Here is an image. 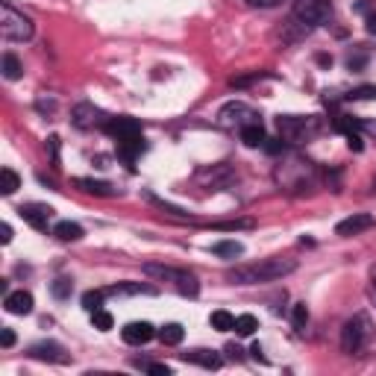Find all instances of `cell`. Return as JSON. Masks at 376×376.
Returning a JSON list of instances; mask_svg holds the SVG:
<instances>
[{
	"instance_id": "cell-30",
	"label": "cell",
	"mask_w": 376,
	"mask_h": 376,
	"mask_svg": "<svg viewBox=\"0 0 376 376\" xmlns=\"http://www.w3.org/2000/svg\"><path fill=\"white\" fill-rule=\"evenodd\" d=\"M291 323H294V329H306V323H308V308H306V303H297L291 308Z\"/></svg>"
},
{
	"instance_id": "cell-7",
	"label": "cell",
	"mask_w": 376,
	"mask_h": 376,
	"mask_svg": "<svg viewBox=\"0 0 376 376\" xmlns=\"http://www.w3.org/2000/svg\"><path fill=\"white\" fill-rule=\"evenodd\" d=\"M220 127H235V129H245L247 124H259V115L247 103H230L220 109Z\"/></svg>"
},
{
	"instance_id": "cell-34",
	"label": "cell",
	"mask_w": 376,
	"mask_h": 376,
	"mask_svg": "<svg viewBox=\"0 0 376 376\" xmlns=\"http://www.w3.org/2000/svg\"><path fill=\"white\" fill-rule=\"evenodd\" d=\"M48 150H50V165L59 168V136H50L48 139Z\"/></svg>"
},
{
	"instance_id": "cell-21",
	"label": "cell",
	"mask_w": 376,
	"mask_h": 376,
	"mask_svg": "<svg viewBox=\"0 0 376 376\" xmlns=\"http://www.w3.org/2000/svg\"><path fill=\"white\" fill-rule=\"evenodd\" d=\"M212 253H215V256H230V259H235V256L245 253V247H241V241L227 238V241H215V245H212Z\"/></svg>"
},
{
	"instance_id": "cell-37",
	"label": "cell",
	"mask_w": 376,
	"mask_h": 376,
	"mask_svg": "<svg viewBox=\"0 0 376 376\" xmlns=\"http://www.w3.org/2000/svg\"><path fill=\"white\" fill-rule=\"evenodd\" d=\"M147 370H150L153 376H171V367H168V365H147Z\"/></svg>"
},
{
	"instance_id": "cell-41",
	"label": "cell",
	"mask_w": 376,
	"mask_h": 376,
	"mask_svg": "<svg viewBox=\"0 0 376 376\" xmlns=\"http://www.w3.org/2000/svg\"><path fill=\"white\" fill-rule=\"evenodd\" d=\"M0 241H4V245H9V241H12V227L9 224L0 227Z\"/></svg>"
},
{
	"instance_id": "cell-11",
	"label": "cell",
	"mask_w": 376,
	"mask_h": 376,
	"mask_svg": "<svg viewBox=\"0 0 376 376\" xmlns=\"http://www.w3.org/2000/svg\"><path fill=\"white\" fill-rule=\"evenodd\" d=\"M373 227H376V217L367 215V212H359V215L344 217L341 224L335 227V232H338L341 238H350V235H362V232H367V230H373Z\"/></svg>"
},
{
	"instance_id": "cell-13",
	"label": "cell",
	"mask_w": 376,
	"mask_h": 376,
	"mask_svg": "<svg viewBox=\"0 0 376 376\" xmlns=\"http://www.w3.org/2000/svg\"><path fill=\"white\" fill-rule=\"evenodd\" d=\"M153 335H159V333H156V329H153V323H147V321H132V323H127V326L121 329V338H124L127 344H132V347L147 344Z\"/></svg>"
},
{
	"instance_id": "cell-16",
	"label": "cell",
	"mask_w": 376,
	"mask_h": 376,
	"mask_svg": "<svg viewBox=\"0 0 376 376\" xmlns=\"http://www.w3.org/2000/svg\"><path fill=\"white\" fill-rule=\"evenodd\" d=\"M74 186L85 194H97V197H115L118 188H112L109 183H100V180H85V176H80V180H74Z\"/></svg>"
},
{
	"instance_id": "cell-18",
	"label": "cell",
	"mask_w": 376,
	"mask_h": 376,
	"mask_svg": "<svg viewBox=\"0 0 376 376\" xmlns=\"http://www.w3.org/2000/svg\"><path fill=\"white\" fill-rule=\"evenodd\" d=\"M109 294H156L153 285H141V282H118L112 289H106V297Z\"/></svg>"
},
{
	"instance_id": "cell-35",
	"label": "cell",
	"mask_w": 376,
	"mask_h": 376,
	"mask_svg": "<svg viewBox=\"0 0 376 376\" xmlns=\"http://www.w3.org/2000/svg\"><path fill=\"white\" fill-rule=\"evenodd\" d=\"M347 144H350V150H356V153L362 150V136H359L356 129H350V132H347Z\"/></svg>"
},
{
	"instance_id": "cell-26",
	"label": "cell",
	"mask_w": 376,
	"mask_h": 376,
	"mask_svg": "<svg viewBox=\"0 0 376 376\" xmlns=\"http://www.w3.org/2000/svg\"><path fill=\"white\" fill-rule=\"evenodd\" d=\"M141 150H144V139H132V141H121V144H118V153H121L127 162L136 159Z\"/></svg>"
},
{
	"instance_id": "cell-19",
	"label": "cell",
	"mask_w": 376,
	"mask_h": 376,
	"mask_svg": "<svg viewBox=\"0 0 376 376\" xmlns=\"http://www.w3.org/2000/svg\"><path fill=\"white\" fill-rule=\"evenodd\" d=\"M53 235L59 241H80L82 238V227L80 224H71V220H59V224L53 227Z\"/></svg>"
},
{
	"instance_id": "cell-22",
	"label": "cell",
	"mask_w": 376,
	"mask_h": 376,
	"mask_svg": "<svg viewBox=\"0 0 376 376\" xmlns=\"http://www.w3.org/2000/svg\"><path fill=\"white\" fill-rule=\"evenodd\" d=\"M241 132V141H245L247 147H259L264 144V129H262V121L259 124H247L245 129H238Z\"/></svg>"
},
{
	"instance_id": "cell-40",
	"label": "cell",
	"mask_w": 376,
	"mask_h": 376,
	"mask_svg": "<svg viewBox=\"0 0 376 376\" xmlns=\"http://www.w3.org/2000/svg\"><path fill=\"white\" fill-rule=\"evenodd\" d=\"M365 27H367L370 36H376V12H370V15L365 18Z\"/></svg>"
},
{
	"instance_id": "cell-25",
	"label": "cell",
	"mask_w": 376,
	"mask_h": 376,
	"mask_svg": "<svg viewBox=\"0 0 376 376\" xmlns=\"http://www.w3.org/2000/svg\"><path fill=\"white\" fill-rule=\"evenodd\" d=\"M259 329V321L253 318V315H241V318H235V333L241 335V338H250L253 333Z\"/></svg>"
},
{
	"instance_id": "cell-42",
	"label": "cell",
	"mask_w": 376,
	"mask_h": 376,
	"mask_svg": "<svg viewBox=\"0 0 376 376\" xmlns=\"http://www.w3.org/2000/svg\"><path fill=\"white\" fill-rule=\"evenodd\" d=\"M250 353H253V359L264 362V356H262V347H259V344H253V347H250Z\"/></svg>"
},
{
	"instance_id": "cell-20",
	"label": "cell",
	"mask_w": 376,
	"mask_h": 376,
	"mask_svg": "<svg viewBox=\"0 0 376 376\" xmlns=\"http://www.w3.org/2000/svg\"><path fill=\"white\" fill-rule=\"evenodd\" d=\"M18 188H21V176H18L12 168H4V171H0V194H4V197H12Z\"/></svg>"
},
{
	"instance_id": "cell-38",
	"label": "cell",
	"mask_w": 376,
	"mask_h": 376,
	"mask_svg": "<svg viewBox=\"0 0 376 376\" xmlns=\"http://www.w3.org/2000/svg\"><path fill=\"white\" fill-rule=\"evenodd\" d=\"M0 344H4V347H12V344H15V333H12L9 326L4 329V333H0Z\"/></svg>"
},
{
	"instance_id": "cell-6",
	"label": "cell",
	"mask_w": 376,
	"mask_h": 376,
	"mask_svg": "<svg viewBox=\"0 0 376 376\" xmlns=\"http://www.w3.org/2000/svg\"><path fill=\"white\" fill-rule=\"evenodd\" d=\"M294 18L306 27H323L333 18V4L329 0H294Z\"/></svg>"
},
{
	"instance_id": "cell-27",
	"label": "cell",
	"mask_w": 376,
	"mask_h": 376,
	"mask_svg": "<svg viewBox=\"0 0 376 376\" xmlns=\"http://www.w3.org/2000/svg\"><path fill=\"white\" fill-rule=\"evenodd\" d=\"M21 74H24V68H21V62L15 53H4V77L6 80H21Z\"/></svg>"
},
{
	"instance_id": "cell-10",
	"label": "cell",
	"mask_w": 376,
	"mask_h": 376,
	"mask_svg": "<svg viewBox=\"0 0 376 376\" xmlns=\"http://www.w3.org/2000/svg\"><path fill=\"white\" fill-rule=\"evenodd\" d=\"M27 353L33 359H38V362H53V365H68L71 362V353L65 350L62 344H56V341H38Z\"/></svg>"
},
{
	"instance_id": "cell-17",
	"label": "cell",
	"mask_w": 376,
	"mask_h": 376,
	"mask_svg": "<svg viewBox=\"0 0 376 376\" xmlns=\"http://www.w3.org/2000/svg\"><path fill=\"white\" fill-rule=\"evenodd\" d=\"M183 338H186L183 323H165V326L159 329V341H162L165 347H176V344H183Z\"/></svg>"
},
{
	"instance_id": "cell-14",
	"label": "cell",
	"mask_w": 376,
	"mask_h": 376,
	"mask_svg": "<svg viewBox=\"0 0 376 376\" xmlns=\"http://www.w3.org/2000/svg\"><path fill=\"white\" fill-rule=\"evenodd\" d=\"M183 359L191 362V365H200L206 370H217L220 365H224V359H220L215 350H188V353H183Z\"/></svg>"
},
{
	"instance_id": "cell-24",
	"label": "cell",
	"mask_w": 376,
	"mask_h": 376,
	"mask_svg": "<svg viewBox=\"0 0 376 376\" xmlns=\"http://www.w3.org/2000/svg\"><path fill=\"white\" fill-rule=\"evenodd\" d=\"M71 291H74V282H71L68 276H59V279L50 282V294H53L56 300H68Z\"/></svg>"
},
{
	"instance_id": "cell-8",
	"label": "cell",
	"mask_w": 376,
	"mask_h": 376,
	"mask_svg": "<svg viewBox=\"0 0 376 376\" xmlns=\"http://www.w3.org/2000/svg\"><path fill=\"white\" fill-rule=\"evenodd\" d=\"M71 121H74V127H80V129H95V127L103 129V127L109 124V115L100 112V109L92 106V103H77L74 112H71Z\"/></svg>"
},
{
	"instance_id": "cell-43",
	"label": "cell",
	"mask_w": 376,
	"mask_h": 376,
	"mask_svg": "<svg viewBox=\"0 0 376 376\" xmlns=\"http://www.w3.org/2000/svg\"><path fill=\"white\" fill-rule=\"evenodd\" d=\"M370 285H373V294H376V264L370 268Z\"/></svg>"
},
{
	"instance_id": "cell-1",
	"label": "cell",
	"mask_w": 376,
	"mask_h": 376,
	"mask_svg": "<svg viewBox=\"0 0 376 376\" xmlns=\"http://www.w3.org/2000/svg\"><path fill=\"white\" fill-rule=\"evenodd\" d=\"M294 271H297V262L294 259L271 256V259H259V262H250V264H235V268H230L224 276L232 285H262V282L285 279Z\"/></svg>"
},
{
	"instance_id": "cell-15",
	"label": "cell",
	"mask_w": 376,
	"mask_h": 376,
	"mask_svg": "<svg viewBox=\"0 0 376 376\" xmlns=\"http://www.w3.org/2000/svg\"><path fill=\"white\" fill-rule=\"evenodd\" d=\"M6 312L9 315H30L33 312V294L30 291H12V294H6Z\"/></svg>"
},
{
	"instance_id": "cell-5",
	"label": "cell",
	"mask_w": 376,
	"mask_h": 376,
	"mask_svg": "<svg viewBox=\"0 0 376 376\" xmlns=\"http://www.w3.org/2000/svg\"><path fill=\"white\" fill-rule=\"evenodd\" d=\"M370 335H373V323H370V318H367L365 312L353 315V318L344 323V329H341V350L353 356V353H359V350L370 341Z\"/></svg>"
},
{
	"instance_id": "cell-32",
	"label": "cell",
	"mask_w": 376,
	"mask_h": 376,
	"mask_svg": "<svg viewBox=\"0 0 376 376\" xmlns=\"http://www.w3.org/2000/svg\"><path fill=\"white\" fill-rule=\"evenodd\" d=\"M250 227H253V220H224V224H215V230H230V232L250 230Z\"/></svg>"
},
{
	"instance_id": "cell-39",
	"label": "cell",
	"mask_w": 376,
	"mask_h": 376,
	"mask_svg": "<svg viewBox=\"0 0 376 376\" xmlns=\"http://www.w3.org/2000/svg\"><path fill=\"white\" fill-rule=\"evenodd\" d=\"M262 77H264V74H259V71H256V74H250V77H238V80H232V85H238V88H241V85L256 82V80H262Z\"/></svg>"
},
{
	"instance_id": "cell-28",
	"label": "cell",
	"mask_w": 376,
	"mask_h": 376,
	"mask_svg": "<svg viewBox=\"0 0 376 376\" xmlns=\"http://www.w3.org/2000/svg\"><path fill=\"white\" fill-rule=\"evenodd\" d=\"M103 297H106V291H85V294H82L85 312H97V308L103 306Z\"/></svg>"
},
{
	"instance_id": "cell-3",
	"label": "cell",
	"mask_w": 376,
	"mask_h": 376,
	"mask_svg": "<svg viewBox=\"0 0 376 376\" xmlns=\"http://www.w3.org/2000/svg\"><path fill=\"white\" fill-rule=\"evenodd\" d=\"M144 274L147 276H156L162 282H173V289L180 291L183 297H197L200 294V282L191 271H183V268H171V264H153L147 262L144 264Z\"/></svg>"
},
{
	"instance_id": "cell-36",
	"label": "cell",
	"mask_w": 376,
	"mask_h": 376,
	"mask_svg": "<svg viewBox=\"0 0 376 376\" xmlns=\"http://www.w3.org/2000/svg\"><path fill=\"white\" fill-rule=\"evenodd\" d=\"M247 6H259V9H271V6H276L279 0H245Z\"/></svg>"
},
{
	"instance_id": "cell-4",
	"label": "cell",
	"mask_w": 376,
	"mask_h": 376,
	"mask_svg": "<svg viewBox=\"0 0 376 376\" xmlns=\"http://www.w3.org/2000/svg\"><path fill=\"white\" fill-rule=\"evenodd\" d=\"M33 33H36L33 21L4 0V4H0V36L6 41H30Z\"/></svg>"
},
{
	"instance_id": "cell-29",
	"label": "cell",
	"mask_w": 376,
	"mask_h": 376,
	"mask_svg": "<svg viewBox=\"0 0 376 376\" xmlns=\"http://www.w3.org/2000/svg\"><path fill=\"white\" fill-rule=\"evenodd\" d=\"M92 321H95V326L100 329V333H109V329L115 326L112 315H109V312H103V308H97V312H92Z\"/></svg>"
},
{
	"instance_id": "cell-2",
	"label": "cell",
	"mask_w": 376,
	"mask_h": 376,
	"mask_svg": "<svg viewBox=\"0 0 376 376\" xmlns=\"http://www.w3.org/2000/svg\"><path fill=\"white\" fill-rule=\"evenodd\" d=\"M276 132L282 141L289 144H303L308 139H315L321 132V121L318 118H303V115H279L276 118Z\"/></svg>"
},
{
	"instance_id": "cell-12",
	"label": "cell",
	"mask_w": 376,
	"mask_h": 376,
	"mask_svg": "<svg viewBox=\"0 0 376 376\" xmlns=\"http://www.w3.org/2000/svg\"><path fill=\"white\" fill-rule=\"evenodd\" d=\"M18 215L27 220L30 227H36V230H48V224H50V217H53V209L50 206H44V203H24L18 209Z\"/></svg>"
},
{
	"instance_id": "cell-33",
	"label": "cell",
	"mask_w": 376,
	"mask_h": 376,
	"mask_svg": "<svg viewBox=\"0 0 376 376\" xmlns=\"http://www.w3.org/2000/svg\"><path fill=\"white\" fill-rule=\"evenodd\" d=\"M353 127L362 129V132H367V136H373V139H376V121H370V118H359V121H353Z\"/></svg>"
},
{
	"instance_id": "cell-31",
	"label": "cell",
	"mask_w": 376,
	"mask_h": 376,
	"mask_svg": "<svg viewBox=\"0 0 376 376\" xmlns=\"http://www.w3.org/2000/svg\"><path fill=\"white\" fill-rule=\"evenodd\" d=\"M347 100H376V85H359L347 95Z\"/></svg>"
},
{
	"instance_id": "cell-23",
	"label": "cell",
	"mask_w": 376,
	"mask_h": 376,
	"mask_svg": "<svg viewBox=\"0 0 376 376\" xmlns=\"http://www.w3.org/2000/svg\"><path fill=\"white\" fill-rule=\"evenodd\" d=\"M209 323L217 329V333H230V329H235V318L230 312H224V308H217V312H212Z\"/></svg>"
},
{
	"instance_id": "cell-9",
	"label": "cell",
	"mask_w": 376,
	"mask_h": 376,
	"mask_svg": "<svg viewBox=\"0 0 376 376\" xmlns=\"http://www.w3.org/2000/svg\"><path fill=\"white\" fill-rule=\"evenodd\" d=\"M109 136H112L118 144L121 141H132V139H144V132H141V124L136 118H109V124L103 127Z\"/></svg>"
}]
</instances>
